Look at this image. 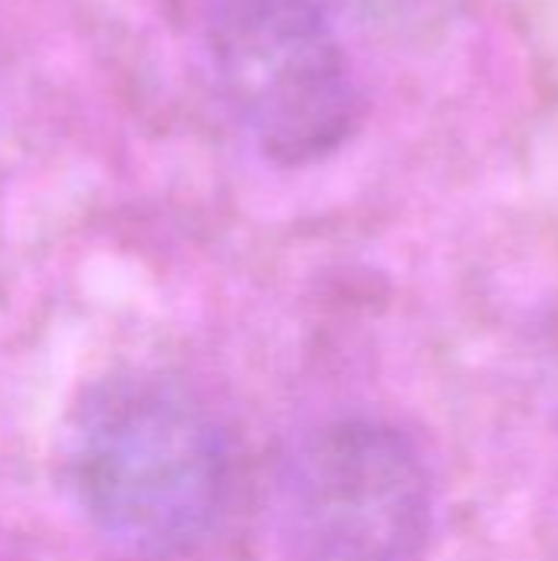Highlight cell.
<instances>
[{
  "instance_id": "cell-1",
  "label": "cell",
  "mask_w": 558,
  "mask_h": 561,
  "mask_svg": "<svg viewBox=\"0 0 558 561\" xmlns=\"http://www.w3.org/2000/svg\"><path fill=\"white\" fill-rule=\"evenodd\" d=\"M69 496L118 556L171 559L220 506L224 444L207 408L174 378L118 371L89 385L62 437Z\"/></svg>"
},
{
  "instance_id": "cell-3",
  "label": "cell",
  "mask_w": 558,
  "mask_h": 561,
  "mask_svg": "<svg viewBox=\"0 0 558 561\" xmlns=\"http://www.w3.org/2000/svg\"><path fill=\"white\" fill-rule=\"evenodd\" d=\"M280 536L293 561H421L434 486L414 440L372 417L312 431L280 477Z\"/></svg>"
},
{
  "instance_id": "cell-2",
  "label": "cell",
  "mask_w": 558,
  "mask_h": 561,
  "mask_svg": "<svg viewBox=\"0 0 558 561\" xmlns=\"http://www.w3.org/2000/svg\"><path fill=\"white\" fill-rule=\"evenodd\" d=\"M217 85L283 168L332 158L365 118V95L326 0H220L207 26Z\"/></svg>"
}]
</instances>
